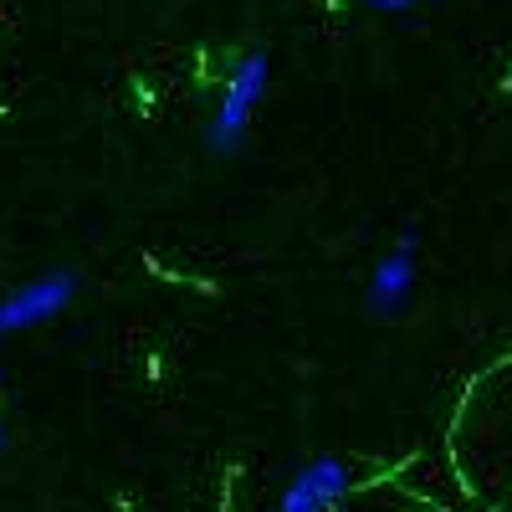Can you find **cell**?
<instances>
[{"instance_id":"7a4b0ae2","label":"cell","mask_w":512,"mask_h":512,"mask_svg":"<svg viewBox=\"0 0 512 512\" xmlns=\"http://www.w3.org/2000/svg\"><path fill=\"white\" fill-rule=\"evenodd\" d=\"M72 297H77V272H62V267L26 282V287H16V292H6L0 297V338L62 318L72 308Z\"/></svg>"},{"instance_id":"8992f818","label":"cell","mask_w":512,"mask_h":512,"mask_svg":"<svg viewBox=\"0 0 512 512\" xmlns=\"http://www.w3.org/2000/svg\"><path fill=\"white\" fill-rule=\"evenodd\" d=\"M11 446V436H6V420H0V451H6Z\"/></svg>"},{"instance_id":"3957f363","label":"cell","mask_w":512,"mask_h":512,"mask_svg":"<svg viewBox=\"0 0 512 512\" xmlns=\"http://www.w3.org/2000/svg\"><path fill=\"white\" fill-rule=\"evenodd\" d=\"M349 487H354L349 461H338V456L303 461V466L292 472V482L282 487L277 512H338V502L349 497Z\"/></svg>"},{"instance_id":"277c9868","label":"cell","mask_w":512,"mask_h":512,"mask_svg":"<svg viewBox=\"0 0 512 512\" xmlns=\"http://www.w3.org/2000/svg\"><path fill=\"white\" fill-rule=\"evenodd\" d=\"M415 251H420V236H415V226H410V231H400V241L374 262V272H369V313H374V318H400V313L410 308V292H415Z\"/></svg>"},{"instance_id":"5b68a950","label":"cell","mask_w":512,"mask_h":512,"mask_svg":"<svg viewBox=\"0 0 512 512\" xmlns=\"http://www.w3.org/2000/svg\"><path fill=\"white\" fill-rule=\"evenodd\" d=\"M359 6H369V11H379V16H410V11H420V6H431V0H359Z\"/></svg>"},{"instance_id":"6da1fadb","label":"cell","mask_w":512,"mask_h":512,"mask_svg":"<svg viewBox=\"0 0 512 512\" xmlns=\"http://www.w3.org/2000/svg\"><path fill=\"white\" fill-rule=\"evenodd\" d=\"M267 88H272V57H267L262 47L241 52V57L231 62L226 82H221L216 113H210V123H205V149L216 154V159L241 154V144H246V128H251L256 108H262Z\"/></svg>"}]
</instances>
